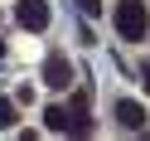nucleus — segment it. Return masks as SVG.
<instances>
[{
	"mask_svg": "<svg viewBox=\"0 0 150 141\" xmlns=\"http://www.w3.org/2000/svg\"><path fill=\"white\" fill-rule=\"evenodd\" d=\"M116 29H121V39H145L150 34V15L140 0H121L116 5Z\"/></svg>",
	"mask_w": 150,
	"mask_h": 141,
	"instance_id": "nucleus-1",
	"label": "nucleus"
},
{
	"mask_svg": "<svg viewBox=\"0 0 150 141\" xmlns=\"http://www.w3.org/2000/svg\"><path fill=\"white\" fill-rule=\"evenodd\" d=\"M20 24L24 29H49V0H20Z\"/></svg>",
	"mask_w": 150,
	"mask_h": 141,
	"instance_id": "nucleus-2",
	"label": "nucleus"
},
{
	"mask_svg": "<svg viewBox=\"0 0 150 141\" xmlns=\"http://www.w3.org/2000/svg\"><path fill=\"white\" fill-rule=\"evenodd\" d=\"M44 83H49V88H68V83H73V68H68V59H58V54H53V59L44 63Z\"/></svg>",
	"mask_w": 150,
	"mask_h": 141,
	"instance_id": "nucleus-3",
	"label": "nucleus"
},
{
	"mask_svg": "<svg viewBox=\"0 0 150 141\" xmlns=\"http://www.w3.org/2000/svg\"><path fill=\"white\" fill-rule=\"evenodd\" d=\"M116 122L126 131H140L145 127V107H140V102H116Z\"/></svg>",
	"mask_w": 150,
	"mask_h": 141,
	"instance_id": "nucleus-4",
	"label": "nucleus"
},
{
	"mask_svg": "<svg viewBox=\"0 0 150 141\" xmlns=\"http://www.w3.org/2000/svg\"><path fill=\"white\" fill-rule=\"evenodd\" d=\"M44 127H49V131H73V112H68V107H58V102H53V107L44 112Z\"/></svg>",
	"mask_w": 150,
	"mask_h": 141,
	"instance_id": "nucleus-5",
	"label": "nucleus"
},
{
	"mask_svg": "<svg viewBox=\"0 0 150 141\" xmlns=\"http://www.w3.org/2000/svg\"><path fill=\"white\" fill-rule=\"evenodd\" d=\"M10 127H15V102L0 97V131H10Z\"/></svg>",
	"mask_w": 150,
	"mask_h": 141,
	"instance_id": "nucleus-6",
	"label": "nucleus"
},
{
	"mask_svg": "<svg viewBox=\"0 0 150 141\" xmlns=\"http://www.w3.org/2000/svg\"><path fill=\"white\" fill-rule=\"evenodd\" d=\"M82 5V15H102V0H78Z\"/></svg>",
	"mask_w": 150,
	"mask_h": 141,
	"instance_id": "nucleus-7",
	"label": "nucleus"
},
{
	"mask_svg": "<svg viewBox=\"0 0 150 141\" xmlns=\"http://www.w3.org/2000/svg\"><path fill=\"white\" fill-rule=\"evenodd\" d=\"M145 88H150V68H145Z\"/></svg>",
	"mask_w": 150,
	"mask_h": 141,
	"instance_id": "nucleus-8",
	"label": "nucleus"
},
{
	"mask_svg": "<svg viewBox=\"0 0 150 141\" xmlns=\"http://www.w3.org/2000/svg\"><path fill=\"white\" fill-rule=\"evenodd\" d=\"M0 54H5V44H0Z\"/></svg>",
	"mask_w": 150,
	"mask_h": 141,
	"instance_id": "nucleus-9",
	"label": "nucleus"
}]
</instances>
